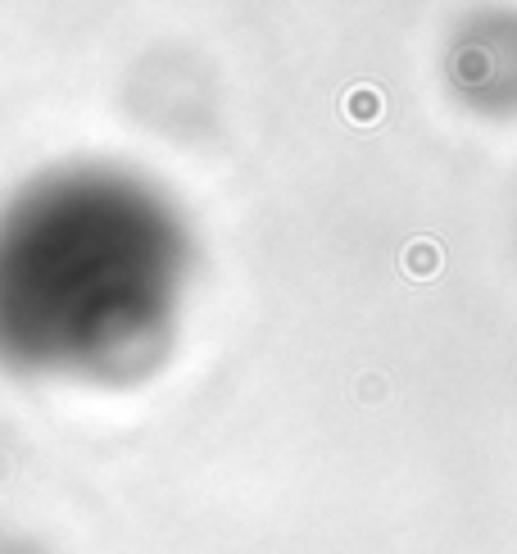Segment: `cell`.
<instances>
[{
    "mask_svg": "<svg viewBox=\"0 0 517 554\" xmlns=\"http://www.w3.org/2000/svg\"><path fill=\"white\" fill-rule=\"evenodd\" d=\"M345 109H350V119H354V123H368V119H377V114H381V96H377L372 87H359V91H350Z\"/></svg>",
    "mask_w": 517,
    "mask_h": 554,
    "instance_id": "obj_1",
    "label": "cell"
}]
</instances>
